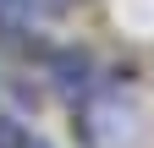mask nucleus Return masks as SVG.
<instances>
[{
  "mask_svg": "<svg viewBox=\"0 0 154 148\" xmlns=\"http://www.w3.org/2000/svg\"><path fill=\"white\" fill-rule=\"evenodd\" d=\"M28 148H50V143H33V137H28Z\"/></svg>",
  "mask_w": 154,
  "mask_h": 148,
  "instance_id": "3",
  "label": "nucleus"
},
{
  "mask_svg": "<svg viewBox=\"0 0 154 148\" xmlns=\"http://www.w3.org/2000/svg\"><path fill=\"white\" fill-rule=\"evenodd\" d=\"M0 148H28V132H22V121L0 115Z\"/></svg>",
  "mask_w": 154,
  "mask_h": 148,
  "instance_id": "2",
  "label": "nucleus"
},
{
  "mask_svg": "<svg viewBox=\"0 0 154 148\" xmlns=\"http://www.w3.org/2000/svg\"><path fill=\"white\" fill-rule=\"evenodd\" d=\"M55 71H61L66 88H83L88 82V61H83V55H55Z\"/></svg>",
  "mask_w": 154,
  "mask_h": 148,
  "instance_id": "1",
  "label": "nucleus"
}]
</instances>
